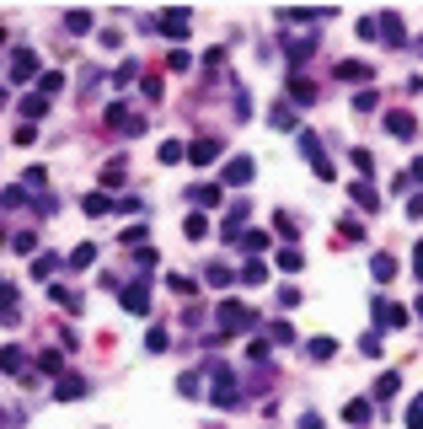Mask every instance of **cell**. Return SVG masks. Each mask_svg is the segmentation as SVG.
Returning <instances> with one entry per match:
<instances>
[{
  "mask_svg": "<svg viewBox=\"0 0 423 429\" xmlns=\"http://www.w3.org/2000/svg\"><path fill=\"white\" fill-rule=\"evenodd\" d=\"M27 204V188H6V209H22Z\"/></svg>",
  "mask_w": 423,
  "mask_h": 429,
  "instance_id": "cell-55",
  "label": "cell"
},
{
  "mask_svg": "<svg viewBox=\"0 0 423 429\" xmlns=\"http://www.w3.org/2000/svg\"><path fill=\"white\" fill-rule=\"evenodd\" d=\"M375 102H380L375 91H359V97H354V108H359V113H375Z\"/></svg>",
  "mask_w": 423,
  "mask_h": 429,
  "instance_id": "cell-57",
  "label": "cell"
},
{
  "mask_svg": "<svg viewBox=\"0 0 423 429\" xmlns=\"http://www.w3.org/2000/svg\"><path fill=\"white\" fill-rule=\"evenodd\" d=\"M273 263H278L284 274H300V263H305V257H300V247H278V252H273Z\"/></svg>",
  "mask_w": 423,
  "mask_h": 429,
  "instance_id": "cell-20",
  "label": "cell"
},
{
  "mask_svg": "<svg viewBox=\"0 0 423 429\" xmlns=\"http://www.w3.org/2000/svg\"><path fill=\"white\" fill-rule=\"evenodd\" d=\"M209 397H215L220 408H236V403H242V386H236V376H230L225 365H209Z\"/></svg>",
  "mask_w": 423,
  "mask_h": 429,
  "instance_id": "cell-5",
  "label": "cell"
},
{
  "mask_svg": "<svg viewBox=\"0 0 423 429\" xmlns=\"http://www.w3.org/2000/svg\"><path fill=\"white\" fill-rule=\"evenodd\" d=\"M167 290H177V295H193V279H182V274H167Z\"/></svg>",
  "mask_w": 423,
  "mask_h": 429,
  "instance_id": "cell-50",
  "label": "cell"
},
{
  "mask_svg": "<svg viewBox=\"0 0 423 429\" xmlns=\"http://www.w3.org/2000/svg\"><path fill=\"white\" fill-rule=\"evenodd\" d=\"M64 27H70V33H91V11H70Z\"/></svg>",
  "mask_w": 423,
  "mask_h": 429,
  "instance_id": "cell-42",
  "label": "cell"
},
{
  "mask_svg": "<svg viewBox=\"0 0 423 429\" xmlns=\"http://www.w3.org/2000/svg\"><path fill=\"white\" fill-rule=\"evenodd\" d=\"M295 145H300V156L311 161V172L322 177V183H332V177H338V167L327 161V145H322V135H316V129H295Z\"/></svg>",
  "mask_w": 423,
  "mask_h": 429,
  "instance_id": "cell-1",
  "label": "cell"
},
{
  "mask_svg": "<svg viewBox=\"0 0 423 429\" xmlns=\"http://www.w3.org/2000/svg\"><path fill=\"white\" fill-rule=\"evenodd\" d=\"M27 194H43V188H49V172H43V167H27Z\"/></svg>",
  "mask_w": 423,
  "mask_h": 429,
  "instance_id": "cell-36",
  "label": "cell"
},
{
  "mask_svg": "<svg viewBox=\"0 0 423 429\" xmlns=\"http://www.w3.org/2000/svg\"><path fill=\"white\" fill-rule=\"evenodd\" d=\"M145 349H150V355H167V349H171V333H167V328H150Z\"/></svg>",
  "mask_w": 423,
  "mask_h": 429,
  "instance_id": "cell-34",
  "label": "cell"
},
{
  "mask_svg": "<svg viewBox=\"0 0 423 429\" xmlns=\"http://www.w3.org/2000/svg\"><path fill=\"white\" fill-rule=\"evenodd\" d=\"M386 135H391V140H412V135H418V118H412V113H402V108H391V113H386Z\"/></svg>",
  "mask_w": 423,
  "mask_h": 429,
  "instance_id": "cell-10",
  "label": "cell"
},
{
  "mask_svg": "<svg viewBox=\"0 0 423 429\" xmlns=\"http://www.w3.org/2000/svg\"><path fill=\"white\" fill-rule=\"evenodd\" d=\"M182 236H188V242H204V236H209V221H204V215H188V221H182Z\"/></svg>",
  "mask_w": 423,
  "mask_h": 429,
  "instance_id": "cell-27",
  "label": "cell"
},
{
  "mask_svg": "<svg viewBox=\"0 0 423 429\" xmlns=\"http://www.w3.org/2000/svg\"><path fill=\"white\" fill-rule=\"evenodd\" d=\"M156 27H161L167 38H177V43H182V38H188V27H193V16H188V11H161Z\"/></svg>",
  "mask_w": 423,
  "mask_h": 429,
  "instance_id": "cell-11",
  "label": "cell"
},
{
  "mask_svg": "<svg viewBox=\"0 0 423 429\" xmlns=\"http://www.w3.org/2000/svg\"><path fill=\"white\" fill-rule=\"evenodd\" d=\"M359 355H380V328H370V333H364V338H359Z\"/></svg>",
  "mask_w": 423,
  "mask_h": 429,
  "instance_id": "cell-40",
  "label": "cell"
},
{
  "mask_svg": "<svg viewBox=\"0 0 423 429\" xmlns=\"http://www.w3.org/2000/svg\"><path fill=\"white\" fill-rule=\"evenodd\" d=\"M407 183H418V188H423V156H418V161L407 167Z\"/></svg>",
  "mask_w": 423,
  "mask_h": 429,
  "instance_id": "cell-59",
  "label": "cell"
},
{
  "mask_svg": "<svg viewBox=\"0 0 423 429\" xmlns=\"http://www.w3.org/2000/svg\"><path fill=\"white\" fill-rule=\"evenodd\" d=\"M81 209H86V215H113V199L97 188V194H86V199H81Z\"/></svg>",
  "mask_w": 423,
  "mask_h": 429,
  "instance_id": "cell-23",
  "label": "cell"
},
{
  "mask_svg": "<svg viewBox=\"0 0 423 429\" xmlns=\"http://www.w3.org/2000/svg\"><path fill=\"white\" fill-rule=\"evenodd\" d=\"M407 429H423V397H412V403H407Z\"/></svg>",
  "mask_w": 423,
  "mask_h": 429,
  "instance_id": "cell-48",
  "label": "cell"
},
{
  "mask_svg": "<svg viewBox=\"0 0 423 429\" xmlns=\"http://www.w3.org/2000/svg\"><path fill=\"white\" fill-rule=\"evenodd\" d=\"M316 97H322V91H316V81H305V75H295V81H290V102H295V108H311Z\"/></svg>",
  "mask_w": 423,
  "mask_h": 429,
  "instance_id": "cell-14",
  "label": "cell"
},
{
  "mask_svg": "<svg viewBox=\"0 0 423 429\" xmlns=\"http://www.w3.org/2000/svg\"><path fill=\"white\" fill-rule=\"evenodd\" d=\"M242 284H247V290H263V284H268V263L247 257V263H242Z\"/></svg>",
  "mask_w": 423,
  "mask_h": 429,
  "instance_id": "cell-16",
  "label": "cell"
},
{
  "mask_svg": "<svg viewBox=\"0 0 423 429\" xmlns=\"http://www.w3.org/2000/svg\"><path fill=\"white\" fill-rule=\"evenodd\" d=\"M60 86H64V75H60V70H49L43 81H38V91H43V97H60Z\"/></svg>",
  "mask_w": 423,
  "mask_h": 429,
  "instance_id": "cell-39",
  "label": "cell"
},
{
  "mask_svg": "<svg viewBox=\"0 0 423 429\" xmlns=\"http://www.w3.org/2000/svg\"><path fill=\"white\" fill-rule=\"evenodd\" d=\"M129 257H134V269H140V274L156 269V252H150V247H140V252H129Z\"/></svg>",
  "mask_w": 423,
  "mask_h": 429,
  "instance_id": "cell-43",
  "label": "cell"
},
{
  "mask_svg": "<svg viewBox=\"0 0 423 429\" xmlns=\"http://www.w3.org/2000/svg\"><path fill=\"white\" fill-rule=\"evenodd\" d=\"M412 274H418V279H423V242L412 247Z\"/></svg>",
  "mask_w": 423,
  "mask_h": 429,
  "instance_id": "cell-61",
  "label": "cell"
},
{
  "mask_svg": "<svg viewBox=\"0 0 423 429\" xmlns=\"http://www.w3.org/2000/svg\"><path fill=\"white\" fill-rule=\"evenodd\" d=\"M38 370H43V376H60V370H64V355H60V349H43V355H38Z\"/></svg>",
  "mask_w": 423,
  "mask_h": 429,
  "instance_id": "cell-28",
  "label": "cell"
},
{
  "mask_svg": "<svg viewBox=\"0 0 423 429\" xmlns=\"http://www.w3.org/2000/svg\"><path fill=\"white\" fill-rule=\"evenodd\" d=\"M102 123H108L113 135H123V140H140V135H145V118H140L129 102H113V108L102 113Z\"/></svg>",
  "mask_w": 423,
  "mask_h": 429,
  "instance_id": "cell-2",
  "label": "cell"
},
{
  "mask_svg": "<svg viewBox=\"0 0 423 429\" xmlns=\"http://www.w3.org/2000/svg\"><path fill=\"white\" fill-rule=\"evenodd\" d=\"M220 150L225 145H220L215 135H198L193 145H188V161H193V167H209V161H220Z\"/></svg>",
  "mask_w": 423,
  "mask_h": 429,
  "instance_id": "cell-9",
  "label": "cell"
},
{
  "mask_svg": "<svg viewBox=\"0 0 423 429\" xmlns=\"http://www.w3.org/2000/svg\"><path fill=\"white\" fill-rule=\"evenodd\" d=\"M49 301H60L64 311H81V295H75V290H64V284H54V290H49Z\"/></svg>",
  "mask_w": 423,
  "mask_h": 429,
  "instance_id": "cell-33",
  "label": "cell"
},
{
  "mask_svg": "<svg viewBox=\"0 0 423 429\" xmlns=\"http://www.w3.org/2000/svg\"><path fill=\"white\" fill-rule=\"evenodd\" d=\"M354 167H359L364 177H370V172H375V156H370V150H354Z\"/></svg>",
  "mask_w": 423,
  "mask_h": 429,
  "instance_id": "cell-53",
  "label": "cell"
},
{
  "mask_svg": "<svg viewBox=\"0 0 423 429\" xmlns=\"http://www.w3.org/2000/svg\"><path fill=\"white\" fill-rule=\"evenodd\" d=\"M370 274H375L380 284H386V279H397V263H391V257L380 252V257H370Z\"/></svg>",
  "mask_w": 423,
  "mask_h": 429,
  "instance_id": "cell-29",
  "label": "cell"
},
{
  "mask_svg": "<svg viewBox=\"0 0 423 429\" xmlns=\"http://www.w3.org/2000/svg\"><path fill=\"white\" fill-rule=\"evenodd\" d=\"M397 386H402V376H397V370H386V376L375 381V403H386V397H397Z\"/></svg>",
  "mask_w": 423,
  "mask_h": 429,
  "instance_id": "cell-26",
  "label": "cell"
},
{
  "mask_svg": "<svg viewBox=\"0 0 423 429\" xmlns=\"http://www.w3.org/2000/svg\"><path fill=\"white\" fill-rule=\"evenodd\" d=\"M167 65H171V70H188L193 60H188V49H171V54H167Z\"/></svg>",
  "mask_w": 423,
  "mask_h": 429,
  "instance_id": "cell-54",
  "label": "cell"
},
{
  "mask_svg": "<svg viewBox=\"0 0 423 429\" xmlns=\"http://www.w3.org/2000/svg\"><path fill=\"white\" fill-rule=\"evenodd\" d=\"M273 231L278 236H300V221H295V215H273Z\"/></svg>",
  "mask_w": 423,
  "mask_h": 429,
  "instance_id": "cell-41",
  "label": "cell"
},
{
  "mask_svg": "<svg viewBox=\"0 0 423 429\" xmlns=\"http://www.w3.org/2000/svg\"><path fill=\"white\" fill-rule=\"evenodd\" d=\"M123 311H134V317H150V284H145V279L123 284Z\"/></svg>",
  "mask_w": 423,
  "mask_h": 429,
  "instance_id": "cell-6",
  "label": "cell"
},
{
  "mask_svg": "<svg viewBox=\"0 0 423 429\" xmlns=\"http://www.w3.org/2000/svg\"><path fill=\"white\" fill-rule=\"evenodd\" d=\"M64 263H70V269H91V263H97V247H91V242H81L70 257H64Z\"/></svg>",
  "mask_w": 423,
  "mask_h": 429,
  "instance_id": "cell-25",
  "label": "cell"
},
{
  "mask_svg": "<svg viewBox=\"0 0 423 429\" xmlns=\"http://www.w3.org/2000/svg\"><path fill=\"white\" fill-rule=\"evenodd\" d=\"M123 172H129V167H123V161H108V167H102V194L123 183Z\"/></svg>",
  "mask_w": 423,
  "mask_h": 429,
  "instance_id": "cell-32",
  "label": "cell"
},
{
  "mask_svg": "<svg viewBox=\"0 0 423 429\" xmlns=\"http://www.w3.org/2000/svg\"><path fill=\"white\" fill-rule=\"evenodd\" d=\"M284 54H290V65H305V60L316 54V43H311V38H290V43H284Z\"/></svg>",
  "mask_w": 423,
  "mask_h": 429,
  "instance_id": "cell-18",
  "label": "cell"
},
{
  "mask_svg": "<svg viewBox=\"0 0 423 429\" xmlns=\"http://www.w3.org/2000/svg\"><path fill=\"white\" fill-rule=\"evenodd\" d=\"M268 123H273V129H300V123H295V102H278V108L268 113Z\"/></svg>",
  "mask_w": 423,
  "mask_h": 429,
  "instance_id": "cell-21",
  "label": "cell"
},
{
  "mask_svg": "<svg viewBox=\"0 0 423 429\" xmlns=\"http://www.w3.org/2000/svg\"><path fill=\"white\" fill-rule=\"evenodd\" d=\"M375 22H380V38H386V49H402V43H407V27H402V16H397V11L375 16Z\"/></svg>",
  "mask_w": 423,
  "mask_h": 429,
  "instance_id": "cell-12",
  "label": "cell"
},
{
  "mask_svg": "<svg viewBox=\"0 0 423 429\" xmlns=\"http://www.w3.org/2000/svg\"><path fill=\"white\" fill-rule=\"evenodd\" d=\"M370 317H375V328H380V333H386V328H407V311H402L397 301H375Z\"/></svg>",
  "mask_w": 423,
  "mask_h": 429,
  "instance_id": "cell-7",
  "label": "cell"
},
{
  "mask_svg": "<svg viewBox=\"0 0 423 429\" xmlns=\"http://www.w3.org/2000/svg\"><path fill=\"white\" fill-rule=\"evenodd\" d=\"M43 113H49V97H43V91H33V97H22V118H27V123H38Z\"/></svg>",
  "mask_w": 423,
  "mask_h": 429,
  "instance_id": "cell-19",
  "label": "cell"
},
{
  "mask_svg": "<svg viewBox=\"0 0 423 429\" xmlns=\"http://www.w3.org/2000/svg\"><path fill=\"white\" fill-rule=\"evenodd\" d=\"M343 418H349V424H370V403H364V397H354V403L343 408Z\"/></svg>",
  "mask_w": 423,
  "mask_h": 429,
  "instance_id": "cell-35",
  "label": "cell"
},
{
  "mask_svg": "<svg viewBox=\"0 0 423 429\" xmlns=\"http://www.w3.org/2000/svg\"><path fill=\"white\" fill-rule=\"evenodd\" d=\"M338 236H343V242H359L364 225H359V221H343V225H338Z\"/></svg>",
  "mask_w": 423,
  "mask_h": 429,
  "instance_id": "cell-52",
  "label": "cell"
},
{
  "mask_svg": "<svg viewBox=\"0 0 423 429\" xmlns=\"http://www.w3.org/2000/svg\"><path fill=\"white\" fill-rule=\"evenodd\" d=\"M252 177H257V161H252V156H230V161H225V183H230V188H247Z\"/></svg>",
  "mask_w": 423,
  "mask_h": 429,
  "instance_id": "cell-8",
  "label": "cell"
},
{
  "mask_svg": "<svg viewBox=\"0 0 423 429\" xmlns=\"http://www.w3.org/2000/svg\"><path fill=\"white\" fill-rule=\"evenodd\" d=\"M338 81H375V70L364 60H338Z\"/></svg>",
  "mask_w": 423,
  "mask_h": 429,
  "instance_id": "cell-17",
  "label": "cell"
},
{
  "mask_svg": "<svg viewBox=\"0 0 423 429\" xmlns=\"http://www.w3.org/2000/svg\"><path fill=\"white\" fill-rule=\"evenodd\" d=\"M118 242H123V247H134V252H140V247H145V225H129V231H123Z\"/></svg>",
  "mask_w": 423,
  "mask_h": 429,
  "instance_id": "cell-44",
  "label": "cell"
},
{
  "mask_svg": "<svg viewBox=\"0 0 423 429\" xmlns=\"http://www.w3.org/2000/svg\"><path fill=\"white\" fill-rule=\"evenodd\" d=\"M278 306L295 311V306H300V290H295V284H284V290H278Z\"/></svg>",
  "mask_w": 423,
  "mask_h": 429,
  "instance_id": "cell-47",
  "label": "cell"
},
{
  "mask_svg": "<svg viewBox=\"0 0 423 429\" xmlns=\"http://www.w3.org/2000/svg\"><path fill=\"white\" fill-rule=\"evenodd\" d=\"M188 199H193L198 209H215L225 194H220V183H193V188H188Z\"/></svg>",
  "mask_w": 423,
  "mask_h": 429,
  "instance_id": "cell-15",
  "label": "cell"
},
{
  "mask_svg": "<svg viewBox=\"0 0 423 429\" xmlns=\"http://www.w3.org/2000/svg\"><path fill=\"white\" fill-rule=\"evenodd\" d=\"M38 75V49H27V43H16L11 54H6V81L11 86H27Z\"/></svg>",
  "mask_w": 423,
  "mask_h": 429,
  "instance_id": "cell-4",
  "label": "cell"
},
{
  "mask_svg": "<svg viewBox=\"0 0 423 429\" xmlns=\"http://www.w3.org/2000/svg\"><path fill=\"white\" fill-rule=\"evenodd\" d=\"M332 355H338V343L327 338V333H322V338H311V360H332Z\"/></svg>",
  "mask_w": 423,
  "mask_h": 429,
  "instance_id": "cell-38",
  "label": "cell"
},
{
  "mask_svg": "<svg viewBox=\"0 0 423 429\" xmlns=\"http://www.w3.org/2000/svg\"><path fill=\"white\" fill-rule=\"evenodd\" d=\"M407 215H412V221H423V194H412V199H407Z\"/></svg>",
  "mask_w": 423,
  "mask_h": 429,
  "instance_id": "cell-58",
  "label": "cell"
},
{
  "mask_svg": "<svg viewBox=\"0 0 423 429\" xmlns=\"http://www.w3.org/2000/svg\"><path fill=\"white\" fill-rule=\"evenodd\" d=\"M204 279H209V284H215V290H225V284H230V279H236V274H230V269H225V263H209V274H204Z\"/></svg>",
  "mask_w": 423,
  "mask_h": 429,
  "instance_id": "cell-37",
  "label": "cell"
},
{
  "mask_svg": "<svg viewBox=\"0 0 423 429\" xmlns=\"http://www.w3.org/2000/svg\"><path fill=\"white\" fill-rule=\"evenodd\" d=\"M11 252H38V236H33V231H22V236H11Z\"/></svg>",
  "mask_w": 423,
  "mask_h": 429,
  "instance_id": "cell-46",
  "label": "cell"
},
{
  "mask_svg": "<svg viewBox=\"0 0 423 429\" xmlns=\"http://www.w3.org/2000/svg\"><path fill=\"white\" fill-rule=\"evenodd\" d=\"M86 392H91V386H86V376H75V370H64L60 386H54V397H60V403H75V397H86Z\"/></svg>",
  "mask_w": 423,
  "mask_h": 429,
  "instance_id": "cell-13",
  "label": "cell"
},
{
  "mask_svg": "<svg viewBox=\"0 0 423 429\" xmlns=\"http://www.w3.org/2000/svg\"><path fill=\"white\" fill-rule=\"evenodd\" d=\"M54 269H60V263H54V252H38V257H33V279H54Z\"/></svg>",
  "mask_w": 423,
  "mask_h": 429,
  "instance_id": "cell-31",
  "label": "cell"
},
{
  "mask_svg": "<svg viewBox=\"0 0 423 429\" xmlns=\"http://www.w3.org/2000/svg\"><path fill=\"white\" fill-rule=\"evenodd\" d=\"M349 194H354V204H359V209H380V194H375L370 183H354Z\"/></svg>",
  "mask_w": 423,
  "mask_h": 429,
  "instance_id": "cell-24",
  "label": "cell"
},
{
  "mask_svg": "<svg viewBox=\"0 0 423 429\" xmlns=\"http://www.w3.org/2000/svg\"><path fill=\"white\" fill-rule=\"evenodd\" d=\"M16 370H22V349H16V343H6V376H16Z\"/></svg>",
  "mask_w": 423,
  "mask_h": 429,
  "instance_id": "cell-49",
  "label": "cell"
},
{
  "mask_svg": "<svg viewBox=\"0 0 423 429\" xmlns=\"http://www.w3.org/2000/svg\"><path fill=\"white\" fill-rule=\"evenodd\" d=\"M134 75H140V65H134V60H123V65H118V75H113V81H118V86H129Z\"/></svg>",
  "mask_w": 423,
  "mask_h": 429,
  "instance_id": "cell-51",
  "label": "cell"
},
{
  "mask_svg": "<svg viewBox=\"0 0 423 429\" xmlns=\"http://www.w3.org/2000/svg\"><path fill=\"white\" fill-rule=\"evenodd\" d=\"M156 156H161V167H177V161H188V145H182V140H167Z\"/></svg>",
  "mask_w": 423,
  "mask_h": 429,
  "instance_id": "cell-22",
  "label": "cell"
},
{
  "mask_svg": "<svg viewBox=\"0 0 423 429\" xmlns=\"http://www.w3.org/2000/svg\"><path fill=\"white\" fill-rule=\"evenodd\" d=\"M300 429H327V424H322V413H300Z\"/></svg>",
  "mask_w": 423,
  "mask_h": 429,
  "instance_id": "cell-60",
  "label": "cell"
},
{
  "mask_svg": "<svg viewBox=\"0 0 423 429\" xmlns=\"http://www.w3.org/2000/svg\"><path fill=\"white\" fill-rule=\"evenodd\" d=\"M242 247H247V257L268 252V231H242Z\"/></svg>",
  "mask_w": 423,
  "mask_h": 429,
  "instance_id": "cell-30",
  "label": "cell"
},
{
  "mask_svg": "<svg viewBox=\"0 0 423 429\" xmlns=\"http://www.w3.org/2000/svg\"><path fill=\"white\" fill-rule=\"evenodd\" d=\"M140 91H145V102H161V81H156V75H145V86H140Z\"/></svg>",
  "mask_w": 423,
  "mask_h": 429,
  "instance_id": "cell-56",
  "label": "cell"
},
{
  "mask_svg": "<svg viewBox=\"0 0 423 429\" xmlns=\"http://www.w3.org/2000/svg\"><path fill=\"white\" fill-rule=\"evenodd\" d=\"M215 322H220V333H225V338H230V333H252V328H257V317L242 306V301H220V306H215Z\"/></svg>",
  "mask_w": 423,
  "mask_h": 429,
  "instance_id": "cell-3",
  "label": "cell"
},
{
  "mask_svg": "<svg viewBox=\"0 0 423 429\" xmlns=\"http://www.w3.org/2000/svg\"><path fill=\"white\" fill-rule=\"evenodd\" d=\"M412 311H418V317H423V295H418V301H412Z\"/></svg>",
  "mask_w": 423,
  "mask_h": 429,
  "instance_id": "cell-62",
  "label": "cell"
},
{
  "mask_svg": "<svg viewBox=\"0 0 423 429\" xmlns=\"http://www.w3.org/2000/svg\"><path fill=\"white\" fill-rule=\"evenodd\" d=\"M268 338H273V343H295V328H290V322H273V328H268Z\"/></svg>",
  "mask_w": 423,
  "mask_h": 429,
  "instance_id": "cell-45",
  "label": "cell"
}]
</instances>
